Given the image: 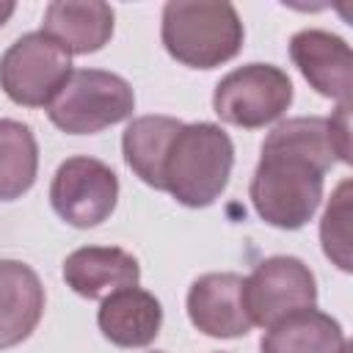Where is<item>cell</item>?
Instances as JSON below:
<instances>
[{"label": "cell", "mask_w": 353, "mask_h": 353, "mask_svg": "<svg viewBox=\"0 0 353 353\" xmlns=\"http://www.w3.org/2000/svg\"><path fill=\"white\" fill-rule=\"evenodd\" d=\"M342 163L331 121L295 116L273 127L262 143L248 196L256 215L276 229H301L323 199V176Z\"/></svg>", "instance_id": "cell-1"}, {"label": "cell", "mask_w": 353, "mask_h": 353, "mask_svg": "<svg viewBox=\"0 0 353 353\" xmlns=\"http://www.w3.org/2000/svg\"><path fill=\"white\" fill-rule=\"evenodd\" d=\"M243 36L240 14L226 0H171L163 6V47L190 69H215L232 61Z\"/></svg>", "instance_id": "cell-2"}, {"label": "cell", "mask_w": 353, "mask_h": 353, "mask_svg": "<svg viewBox=\"0 0 353 353\" xmlns=\"http://www.w3.org/2000/svg\"><path fill=\"white\" fill-rule=\"evenodd\" d=\"M234 165V143L212 121L182 124L171 141L163 190L185 207H210L229 185Z\"/></svg>", "instance_id": "cell-3"}, {"label": "cell", "mask_w": 353, "mask_h": 353, "mask_svg": "<svg viewBox=\"0 0 353 353\" xmlns=\"http://www.w3.org/2000/svg\"><path fill=\"white\" fill-rule=\"evenodd\" d=\"M132 110L135 94L130 83L105 69H72L47 105L50 121L69 135H94L130 119Z\"/></svg>", "instance_id": "cell-4"}, {"label": "cell", "mask_w": 353, "mask_h": 353, "mask_svg": "<svg viewBox=\"0 0 353 353\" xmlns=\"http://www.w3.org/2000/svg\"><path fill=\"white\" fill-rule=\"evenodd\" d=\"M292 102V80L273 63H248L229 72L212 94V110L221 121L259 130L287 113Z\"/></svg>", "instance_id": "cell-5"}, {"label": "cell", "mask_w": 353, "mask_h": 353, "mask_svg": "<svg viewBox=\"0 0 353 353\" xmlns=\"http://www.w3.org/2000/svg\"><path fill=\"white\" fill-rule=\"evenodd\" d=\"M72 72V55L41 30L19 36L0 58V88L25 108H47Z\"/></svg>", "instance_id": "cell-6"}, {"label": "cell", "mask_w": 353, "mask_h": 353, "mask_svg": "<svg viewBox=\"0 0 353 353\" xmlns=\"http://www.w3.org/2000/svg\"><path fill=\"white\" fill-rule=\"evenodd\" d=\"M317 281L298 256H268L243 279V306L251 325L270 328L290 314L314 309Z\"/></svg>", "instance_id": "cell-7"}, {"label": "cell", "mask_w": 353, "mask_h": 353, "mask_svg": "<svg viewBox=\"0 0 353 353\" xmlns=\"http://www.w3.org/2000/svg\"><path fill=\"white\" fill-rule=\"evenodd\" d=\"M119 201L116 171L88 154L69 157L58 165L50 185V204L74 229H91L110 218Z\"/></svg>", "instance_id": "cell-8"}, {"label": "cell", "mask_w": 353, "mask_h": 353, "mask_svg": "<svg viewBox=\"0 0 353 353\" xmlns=\"http://www.w3.org/2000/svg\"><path fill=\"white\" fill-rule=\"evenodd\" d=\"M290 58L317 94L350 105L353 52L342 36L320 28L298 30L290 39Z\"/></svg>", "instance_id": "cell-9"}, {"label": "cell", "mask_w": 353, "mask_h": 353, "mask_svg": "<svg viewBox=\"0 0 353 353\" xmlns=\"http://www.w3.org/2000/svg\"><path fill=\"white\" fill-rule=\"evenodd\" d=\"M190 323L215 339H234L251 331L248 312L243 306L240 273H204L188 290Z\"/></svg>", "instance_id": "cell-10"}, {"label": "cell", "mask_w": 353, "mask_h": 353, "mask_svg": "<svg viewBox=\"0 0 353 353\" xmlns=\"http://www.w3.org/2000/svg\"><path fill=\"white\" fill-rule=\"evenodd\" d=\"M63 281L72 292L88 301L108 298L116 290L138 287V259L116 245H85L63 259Z\"/></svg>", "instance_id": "cell-11"}, {"label": "cell", "mask_w": 353, "mask_h": 353, "mask_svg": "<svg viewBox=\"0 0 353 353\" xmlns=\"http://www.w3.org/2000/svg\"><path fill=\"white\" fill-rule=\"evenodd\" d=\"M113 19V8L99 0H52L44 8L41 33L69 55H88L110 41Z\"/></svg>", "instance_id": "cell-12"}, {"label": "cell", "mask_w": 353, "mask_h": 353, "mask_svg": "<svg viewBox=\"0 0 353 353\" xmlns=\"http://www.w3.org/2000/svg\"><path fill=\"white\" fill-rule=\"evenodd\" d=\"M44 314L39 273L19 259H0V350L25 342Z\"/></svg>", "instance_id": "cell-13"}, {"label": "cell", "mask_w": 353, "mask_h": 353, "mask_svg": "<svg viewBox=\"0 0 353 353\" xmlns=\"http://www.w3.org/2000/svg\"><path fill=\"white\" fill-rule=\"evenodd\" d=\"M99 331L119 347H146L154 342L163 325V306L160 301L141 290L124 287L102 298L97 312Z\"/></svg>", "instance_id": "cell-14"}, {"label": "cell", "mask_w": 353, "mask_h": 353, "mask_svg": "<svg viewBox=\"0 0 353 353\" xmlns=\"http://www.w3.org/2000/svg\"><path fill=\"white\" fill-rule=\"evenodd\" d=\"M262 353H347L342 325L317 309H303L270 325L259 342Z\"/></svg>", "instance_id": "cell-15"}, {"label": "cell", "mask_w": 353, "mask_h": 353, "mask_svg": "<svg viewBox=\"0 0 353 353\" xmlns=\"http://www.w3.org/2000/svg\"><path fill=\"white\" fill-rule=\"evenodd\" d=\"M182 121L174 116H138L121 135V152L132 174L154 190H163V168Z\"/></svg>", "instance_id": "cell-16"}, {"label": "cell", "mask_w": 353, "mask_h": 353, "mask_svg": "<svg viewBox=\"0 0 353 353\" xmlns=\"http://www.w3.org/2000/svg\"><path fill=\"white\" fill-rule=\"evenodd\" d=\"M39 171V143L28 124L0 119V201L25 196Z\"/></svg>", "instance_id": "cell-17"}, {"label": "cell", "mask_w": 353, "mask_h": 353, "mask_svg": "<svg viewBox=\"0 0 353 353\" xmlns=\"http://www.w3.org/2000/svg\"><path fill=\"white\" fill-rule=\"evenodd\" d=\"M323 254L339 268L350 270V179H342L320 221Z\"/></svg>", "instance_id": "cell-18"}, {"label": "cell", "mask_w": 353, "mask_h": 353, "mask_svg": "<svg viewBox=\"0 0 353 353\" xmlns=\"http://www.w3.org/2000/svg\"><path fill=\"white\" fill-rule=\"evenodd\" d=\"M14 8H17V6H14L11 0H0V28H3V25H6L8 19H11Z\"/></svg>", "instance_id": "cell-19"}, {"label": "cell", "mask_w": 353, "mask_h": 353, "mask_svg": "<svg viewBox=\"0 0 353 353\" xmlns=\"http://www.w3.org/2000/svg\"><path fill=\"white\" fill-rule=\"evenodd\" d=\"M154 353H160V350H154Z\"/></svg>", "instance_id": "cell-20"}]
</instances>
